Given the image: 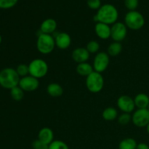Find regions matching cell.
<instances>
[{
	"mask_svg": "<svg viewBox=\"0 0 149 149\" xmlns=\"http://www.w3.org/2000/svg\"><path fill=\"white\" fill-rule=\"evenodd\" d=\"M125 24L131 30L138 31L142 29L145 25V18L138 11H129L125 15Z\"/></svg>",
	"mask_w": 149,
	"mask_h": 149,
	"instance_id": "277c9868",
	"label": "cell"
},
{
	"mask_svg": "<svg viewBox=\"0 0 149 149\" xmlns=\"http://www.w3.org/2000/svg\"><path fill=\"white\" fill-rule=\"evenodd\" d=\"M127 27L122 22H116L111 27V38L113 42H121L126 38Z\"/></svg>",
	"mask_w": 149,
	"mask_h": 149,
	"instance_id": "ba28073f",
	"label": "cell"
},
{
	"mask_svg": "<svg viewBox=\"0 0 149 149\" xmlns=\"http://www.w3.org/2000/svg\"><path fill=\"white\" fill-rule=\"evenodd\" d=\"M119 13L115 6L111 4H106L100 7L97 13L94 16V20L97 23H105L107 25H113L117 22Z\"/></svg>",
	"mask_w": 149,
	"mask_h": 149,
	"instance_id": "6da1fadb",
	"label": "cell"
},
{
	"mask_svg": "<svg viewBox=\"0 0 149 149\" xmlns=\"http://www.w3.org/2000/svg\"><path fill=\"white\" fill-rule=\"evenodd\" d=\"M136 149H149V146L145 143H141L137 145Z\"/></svg>",
	"mask_w": 149,
	"mask_h": 149,
	"instance_id": "1f68e13d",
	"label": "cell"
},
{
	"mask_svg": "<svg viewBox=\"0 0 149 149\" xmlns=\"http://www.w3.org/2000/svg\"><path fill=\"white\" fill-rule=\"evenodd\" d=\"M1 42H2V38H1V34H0V45H1Z\"/></svg>",
	"mask_w": 149,
	"mask_h": 149,
	"instance_id": "836d02e7",
	"label": "cell"
},
{
	"mask_svg": "<svg viewBox=\"0 0 149 149\" xmlns=\"http://www.w3.org/2000/svg\"><path fill=\"white\" fill-rule=\"evenodd\" d=\"M47 92L51 97H58L63 94V89L58 83H50L47 87Z\"/></svg>",
	"mask_w": 149,
	"mask_h": 149,
	"instance_id": "ac0fdd59",
	"label": "cell"
},
{
	"mask_svg": "<svg viewBox=\"0 0 149 149\" xmlns=\"http://www.w3.org/2000/svg\"><path fill=\"white\" fill-rule=\"evenodd\" d=\"M86 49H87V51H88L90 54L97 53L99 49H100V44L98 43V42H97V41L95 40L90 41V42L87 43Z\"/></svg>",
	"mask_w": 149,
	"mask_h": 149,
	"instance_id": "cb8c5ba5",
	"label": "cell"
},
{
	"mask_svg": "<svg viewBox=\"0 0 149 149\" xmlns=\"http://www.w3.org/2000/svg\"><path fill=\"white\" fill-rule=\"evenodd\" d=\"M55 47V38L52 35L41 33L36 40L37 50L43 55L50 54Z\"/></svg>",
	"mask_w": 149,
	"mask_h": 149,
	"instance_id": "3957f363",
	"label": "cell"
},
{
	"mask_svg": "<svg viewBox=\"0 0 149 149\" xmlns=\"http://www.w3.org/2000/svg\"><path fill=\"white\" fill-rule=\"evenodd\" d=\"M93 71H94V69H93V65L87 62L79 63L77 66V74L81 77H87Z\"/></svg>",
	"mask_w": 149,
	"mask_h": 149,
	"instance_id": "d6986e66",
	"label": "cell"
},
{
	"mask_svg": "<svg viewBox=\"0 0 149 149\" xmlns=\"http://www.w3.org/2000/svg\"><path fill=\"white\" fill-rule=\"evenodd\" d=\"M18 0H0V8L10 9L14 7Z\"/></svg>",
	"mask_w": 149,
	"mask_h": 149,
	"instance_id": "83f0119b",
	"label": "cell"
},
{
	"mask_svg": "<svg viewBox=\"0 0 149 149\" xmlns=\"http://www.w3.org/2000/svg\"><path fill=\"white\" fill-rule=\"evenodd\" d=\"M136 141L132 138H125L119 144V149H136Z\"/></svg>",
	"mask_w": 149,
	"mask_h": 149,
	"instance_id": "7402d4cb",
	"label": "cell"
},
{
	"mask_svg": "<svg viewBox=\"0 0 149 149\" xmlns=\"http://www.w3.org/2000/svg\"><path fill=\"white\" fill-rule=\"evenodd\" d=\"M109 63H110V58L107 52H97L93 61V69L96 72L101 74L107 69Z\"/></svg>",
	"mask_w": 149,
	"mask_h": 149,
	"instance_id": "52a82bcc",
	"label": "cell"
},
{
	"mask_svg": "<svg viewBox=\"0 0 149 149\" xmlns=\"http://www.w3.org/2000/svg\"><path fill=\"white\" fill-rule=\"evenodd\" d=\"M102 116L106 121H113L118 117V112L115 108L108 107L102 113Z\"/></svg>",
	"mask_w": 149,
	"mask_h": 149,
	"instance_id": "ffe728a7",
	"label": "cell"
},
{
	"mask_svg": "<svg viewBox=\"0 0 149 149\" xmlns=\"http://www.w3.org/2000/svg\"><path fill=\"white\" fill-rule=\"evenodd\" d=\"M122 50V45L121 42H113L110 44L107 49V53L109 56H117L121 53Z\"/></svg>",
	"mask_w": 149,
	"mask_h": 149,
	"instance_id": "44dd1931",
	"label": "cell"
},
{
	"mask_svg": "<svg viewBox=\"0 0 149 149\" xmlns=\"http://www.w3.org/2000/svg\"><path fill=\"white\" fill-rule=\"evenodd\" d=\"M146 131H147V132H148V134L149 135V124L148 125H147V127H146Z\"/></svg>",
	"mask_w": 149,
	"mask_h": 149,
	"instance_id": "d6a6232c",
	"label": "cell"
},
{
	"mask_svg": "<svg viewBox=\"0 0 149 149\" xmlns=\"http://www.w3.org/2000/svg\"><path fill=\"white\" fill-rule=\"evenodd\" d=\"M20 77L15 69L5 68L0 71V86L3 88L11 90L19 84Z\"/></svg>",
	"mask_w": 149,
	"mask_h": 149,
	"instance_id": "7a4b0ae2",
	"label": "cell"
},
{
	"mask_svg": "<svg viewBox=\"0 0 149 149\" xmlns=\"http://www.w3.org/2000/svg\"><path fill=\"white\" fill-rule=\"evenodd\" d=\"M132 122L138 127H146L149 124V111L148 109H138L132 115Z\"/></svg>",
	"mask_w": 149,
	"mask_h": 149,
	"instance_id": "9c48e42d",
	"label": "cell"
},
{
	"mask_svg": "<svg viewBox=\"0 0 149 149\" xmlns=\"http://www.w3.org/2000/svg\"><path fill=\"white\" fill-rule=\"evenodd\" d=\"M18 86L24 92H33L39 88V81L38 79L29 75L20 78Z\"/></svg>",
	"mask_w": 149,
	"mask_h": 149,
	"instance_id": "30bf717a",
	"label": "cell"
},
{
	"mask_svg": "<svg viewBox=\"0 0 149 149\" xmlns=\"http://www.w3.org/2000/svg\"><path fill=\"white\" fill-rule=\"evenodd\" d=\"M132 121V116L130 113H123L118 117V122L122 125H126Z\"/></svg>",
	"mask_w": 149,
	"mask_h": 149,
	"instance_id": "4316f807",
	"label": "cell"
},
{
	"mask_svg": "<svg viewBox=\"0 0 149 149\" xmlns=\"http://www.w3.org/2000/svg\"><path fill=\"white\" fill-rule=\"evenodd\" d=\"M90 56V53L87 51L86 47H78L73 51L71 54L72 59L77 63L87 62Z\"/></svg>",
	"mask_w": 149,
	"mask_h": 149,
	"instance_id": "4fadbf2b",
	"label": "cell"
},
{
	"mask_svg": "<svg viewBox=\"0 0 149 149\" xmlns=\"http://www.w3.org/2000/svg\"><path fill=\"white\" fill-rule=\"evenodd\" d=\"M15 70L20 78H23V77L29 75V65H26V64L24 63L20 64V65H17V68Z\"/></svg>",
	"mask_w": 149,
	"mask_h": 149,
	"instance_id": "d4e9b609",
	"label": "cell"
},
{
	"mask_svg": "<svg viewBox=\"0 0 149 149\" xmlns=\"http://www.w3.org/2000/svg\"><path fill=\"white\" fill-rule=\"evenodd\" d=\"M10 95L15 101H20L24 97V91L19 86L10 90Z\"/></svg>",
	"mask_w": 149,
	"mask_h": 149,
	"instance_id": "603a6c76",
	"label": "cell"
},
{
	"mask_svg": "<svg viewBox=\"0 0 149 149\" xmlns=\"http://www.w3.org/2000/svg\"><path fill=\"white\" fill-rule=\"evenodd\" d=\"M87 6L92 10H97L101 7V1L100 0H87Z\"/></svg>",
	"mask_w": 149,
	"mask_h": 149,
	"instance_id": "f546056e",
	"label": "cell"
},
{
	"mask_svg": "<svg viewBox=\"0 0 149 149\" xmlns=\"http://www.w3.org/2000/svg\"><path fill=\"white\" fill-rule=\"evenodd\" d=\"M38 140L43 143L49 145L54 141L53 131L49 127H43L38 133Z\"/></svg>",
	"mask_w": 149,
	"mask_h": 149,
	"instance_id": "2e32d148",
	"label": "cell"
},
{
	"mask_svg": "<svg viewBox=\"0 0 149 149\" xmlns=\"http://www.w3.org/2000/svg\"><path fill=\"white\" fill-rule=\"evenodd\" d=\"M49 149H69V147L63 141L57 140L53 141L49 144Z\"/></svg>",
	"mask_w": 149,
	"mask_h": 149,
	"instance_id": "484cf974",
	"label": "cell"
},
{
	"mask_svg": "<svg viewBox=\"0 0 149 149\" xmlns=\"http://www.w3.org/2000/svg\"><path fill=\"white\" fill-rule=\"evenodd\" d=\"M57 26H58V24L55 20L52 18H47L42 22L39 30L42 33L52 35L56 31Z\"/></svg>",
	"mask_w": 149,
	"mask_h": 149,
	"instance_id": "5bb4252c",
	"label": "cell"
},
{
	"mask_svg": "<svg viewBox=\"0 0 149 149\" xmlns=\"http://www.w3.org/2000/svg\"><path fill=\"white\" fill-rule=\"evenodd\" d=\"M55 38V46L61 49H66L71 46V38L68 33L65 32H59L53 36Z\"/></svg>",
	"mask_w": 149,
	"mask_h": 149,
	"instance_id": "7c38bea8",
	"label": "cell"
},
{
	"mask_svg": "<svg viewBox=\"0 0 149 149\" xmlns=\"http://www.w3.org/2000/svg\"><path fill=\"white\" fill-rule=\"evenodd\" d=\"M148 110L149 111V105H148Z\"/></svg>",
	"mask_w": 149,
	"mask_h": 149,
	"instance_id": "e575fe53",
	"label": "cell"
},
{
	"mask_svg": "<svg viewBox=\"0 0 149 149\" xmlns=\"http://www.w3.org/2000/svg\"><path fill=\"white\" fill-rule=\"evenodd\" d=\"M135 107L138 109H148L149 105V97L145 93H139L134 98Z\"/></svg>",
	"mask_w": 149,
	"mask_h": 149,
	"instance_id": "e0dca14e",
	"label": "cell"
},
{
	"mask_svg": "<svg viewBox=\"0 0 149 149\" xmlns=\"http://www.w3.org/2000/svg\"><path fill=\"white\" fill-rule=\"evenodd\" d=\"M117 106L123 113H130L135 110L134 98L128 95H122L118 98Z\"/></svg>",
	"mask_w": 149,
	"mask_h": 149,
	"instance_id": "8fae6325",
	"label": "cell"
},
{
	"mask_svg": "<svg viewBox=\"0 0 149 149\" xmlns=\"http://www.w3.org/2000/svg\"><path fill=\"white\" fill-rule=\"evenodd\" d=\"M29 75L36 79H41L45 77L47 74L49 67L47 63L44 60L40 58L33 59L29 64Z\"/></svg>",
	"mask_w": 149,
	"mask_h": 149,
	"instance_id": "5b68a950",
	"label": "cell"
},
{
	"mask_svg": "<svg viewBox=\"0 0 149 149\" xmlns=\"http://www.w3.org/2000/svg\"><path fill=\"white\" fill-rule=\"evenodd\" d=\"M31 146L33 149H49V145L43 143L38 139L33 141Z\"/></svg>",
	"mask_w": 149,
	"mask_h": 149,
	"instance_id": "4dcf8cb0",
	"label": "cell"
},
{
	"mask_svg": "<svg viewBox=\"0 0 149 149\" xmlns=\"http://www.w3.org/2000/svg\"><path fill=\"white\" fill-rule=\"evenodd\" d=\"M139 1L138 0H125V5L130 11H134L138 8Z\"/></svg>",
	"mask_w": 149,
	"mask_h": 149,
	"instance_id": "f1b7e54d",
	"label": "cell"
},
{
	"mask_svg": "<svg viewBox=\"0 0 149 149\" xmlns=\"http://www.w3.org/2000/svg\"><path fill=\"white\" fill-rule=\"evenodd\" d=\"M86 87L93 93H100L104 87V79L100 73L93 71L86 77Z\"/></svg>",
	"mask_w": 149,
	"mask_h": 149,
	"instance_id": "8992f818",
	"label": "cell"
},
{
	"mask_svg": "<svg viewBox=\"0 0 149 149\" xmlns=\"http://www.w3.org/2000/svg\"><path fill=\"white\" fill-rule=\"evenodd\" d=\"M95 31L97 37L101 39H108L111 37V27L109 25L98 22L95 26Z\"/></svg>",
	"mask_w": 149,
	"mask_h": 149,
	"instance_id": "9a60e30c",
	"label": "cell"
}]
</instances>
